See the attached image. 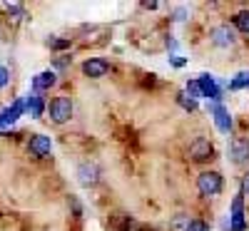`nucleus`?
Returning <instances> with one entry per match:
<instances>
[{"mask_svg":"<svg viewBox=\"0 0 249 231\" xmlns=\"http://www.w3.org/2000/svg\"><path fill=\"white\" fill-rule=\"evenodd\" d=\"M72 112H75V104L68 95H60L50 102V107H48V115L53 119V124H65L72 119Z\"/></svg>","mask_w":249,"mask_h":231,"instance_id":"obj_1","label":"nucleus"},{"mask_svg":"<svg viewBox=\"0 0 249 231\" xmlns=\"http://www.w3.org/2000/svg\"><path fill=\"white\" fill-rule=\"evenodd\" d=\"M222 186H224V182H222V174L219 172H202L197 177V189H199V194L207 197V199L217 197L222 192Z\"/></svg>","mask_w":249,"mask_h":231,"instance_id":"obj_2","label":"nucleus"},{"mask_svg":"<svg viewBox=\"0 0 249 231\" xmlns=\"http://www.w3.org/2000/svg\"><path fill=\"white\" fill-rule=\"evenodd\" d=\"M192 162H210L214 159V144L207 139V137H195L190 142V149H187Z\"/></svg>","mask_w":249,"mask_h":231,"instance_id":"obj_3","label":"nucleus"},{"mask_svg":"<svg viewBox=\"0 0 249 231\" xmlns=\"http://www.w3.org/2000/svg\"><path fill=\"white\" fill-rule=\"evenodd\" d=\"M210 40H212V45L214 48H232V45H237V33H234V28L232 25H214L212 30H210Z\"/></svg>","mask_w":249,"mask_h":231,"instance_id":"obj_4","label":"nucleus"},{"mask_svg":"<svg viewBox=\"0 0 249 231\" xmlns=\"http://www.w3.org/2000/svg\"><path fill=\"white\" fill-rule=\"evenodd\" d=\"M28 152L35 157V159H43L53 152V139L48 134H33L30 142H28Z\"/></svg>","mask_w":249,"mask_h":231,"instance_id":"obj_5","label":"nucleus"},{"mask_svg":"<svg viewBox=\"0 0 249 231\" xmlns=\"http://www.w3.org/2000/svg\"><path fill=\"white\" fill-rule=\"evenodd\" d=\"M82 72H85L90 80H100L110 72V62L105 57H90L82 62Z\"/></svg>","mask_w":249,"mask_h":231,"instance_id":"obj_6","label":"nucleus"},{"mask_svg":"<svg viewBox=\"0 0 249 231\" xmlns=\"http://www.w3.org/2000/svg\"><path fill=\"white\" fill-rule=\"evenodd\" d=\"M230 157H232V162H234L237 166L249 164V139L234 137V139L230 142Z\"/></svg>","mask_w":249,"mask_h":231,"instance_id":"obj_7","label":"nucleus"},{"mask_svg":"<svg viewBox=\"0 0 249 231\" xmlns=\"http://www.w3.org/2000/svg\"><path fill=\"white\" fill-rule=\"evenodd\" d=\"M77 182L82 186H95L100 182V166L95 162H82L77 166Z\"/></svg>","mask_w":249,"mask_h":231,"instance_id":"obj_8","label":"nucleus"},{"mask_svg":"<svg viewBox=\"0 0 249 231\" xmlns=\"http://www.w3.org/2000/svg\"><path fill=\"white\" fill-rule=\"evenodd\" d=\"M55 85H57V75H55L53 70L37 72V75L33 77V90H35V95H43V92L53 90Z\"/></svg>","mask_w":249,"mask_h":231,"instance_id":"obj_9","label":"nucleus"},{"mask_svg":"<svg viewBox=\"0 0 249 231\" xmlns=\"http://www.w3.org/2000/svg\"><path fill=\"white\" fill-rule=\"evenodd\" d=\"M197 85H199V92L202 97H210V99H219V90H217V82L212 75H202L197 80Z\"/></svg>","mask_w":249,"mask_h":231,"instance_id":"obj_10","label":"nucleus"},{"mask_svg":"<svg viewBox=\"0 0 249 231\" xmlns=\"http://www.w3.org/2000/svg\"><path fill=\"white\" fill-rule=\"evenodd\" d=\"M212 115H214V122H217L219 132H230V130H232V117H230V112H227L222 104H214Z\"/></svg>","mask_w":249,"mask_h":231,"instance_id":"obj_11","label":"nucleus"},{"mask_svg":"<svg viewBox=\"0 0 249 231\" xmlns=\"http://www.w3.org/2000/svg\"><path fill=\"white\" fill-rule=\"evenodd\" d=\"M242 216H244V201H242V194L232 201V219H234V224H232V231H242L244 229V221H242Z\"/></svg>","mask_w":249,"mask_h":231,"instance_id":"obj_12","label":"nucleus"},{"mask_svg":"<svg viewBox=\"0 0 249 231\" xmlns=\"http://www.w3.org/2000/svg\"><path fill=\"white\" fill-rule=\"evenodd\" d=\"M232 28H234V33L249 35V10H239V13L232 17Z\"/></svg>","mask_w":249,"mask_h":231,"instance_id":"obj_13","label":"nucleus"},{"mask_svg":"<svg viewBox=\"0 0 249 231\" xmlns=\"http://www.w3.org/2000/svg\"><path fill=\"white\" fill-rule=\"evenodd\" d=\"M28 110H30L33 117H40V115H43V97H40V95H33V97L28 99Z\"/></svg>","mask_w":249,"mask_h":231,"instance_id":"obj_14","label":"nucleus"},{"mask_svg":"<svg viewBox=\"0 0 249 231\" xmlns=\"http://www.w3.org/2000/svg\"><path fill=\"white\" fill-rule=\"evenodd\" d=\"M184 231H210V226H207L202 219H192V221H187V229Z\"/></svg>","mask_w":249,"mask_h":231,"instance_id":"obj_15","label":"nucleus"},{"mask_svg":"<svg viewBox=\"0 0 249 231\" xmlns=\"http://www.w3.org/2000/svg\"><path fill=\"white\" fill-rule=\"evenodd\" d=\"M48 48H53V50H65V48H70V40H55V37H50V40H48Z\"/></svg>","mask_w":249,"mask_h":231,"instance_id":"obj_16","label":"nucleus"},{"mask_svg":"<svg viewBox=\"0 0 249 231\" xmlns=\"http://www.w3.org/2000/svg\"><path fill=\"white\" fill-rule=\"evenodd\" d=\"M10 85V70L5 65H0V90Z\"/></svg>","mask_w":249,"mask_h":231,"instance_id":"obj_17","label":"nucleus"},{"mask_svg":"<svg viewBox=\"0 0 249 231\" xmlns=\"http://www.w3.org/2000/svg\"><path fill=\"white\" fill-rule=\"evenodd\" d=\"M187 92H190L192 97H202V92H199V85H197V82H187Z\"/></svg>","mask_w":249,"mask_h":231,"instance_id":"obj_18","label":"nucleus"},{"mask_svg":"<svg viewBox=\"0 0 249 231\" xmlns=\"http://www.w3.org/2000/svg\"><path fill=\"white\" fill-rule=\"evenodd\" d=\"M8 13H13V15H18V17H23V8H20V5H8Z\"/></svg>","mask_w":249,"mask_h":231,"instance_id":"obj_19","label":"nucleus"},{"mask_svg":"<svg viewBox=\"0 0 249 231\" xmlns=\"http://www.w3.org/2000/svg\"><path fill=\"white\" fill-rule=\"evenodd\" d=\"M242 186H244V194H249V172L244 174V182H242Z\"/></svg>","mask_w":249,"mask_h":231,"instance_id":"obj_20","label":"nucleus"}]
</instances>
